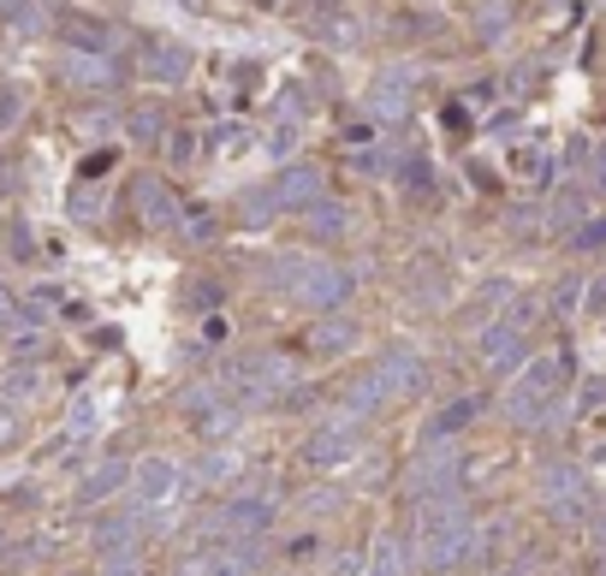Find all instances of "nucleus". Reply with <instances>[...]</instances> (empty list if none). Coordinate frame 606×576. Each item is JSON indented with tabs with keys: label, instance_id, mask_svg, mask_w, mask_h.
Instances as JSON below:
<instances>
[{
	"label": "nucleus",
	"instance_id": "obj_1",
	"mask_svg": "<svg viewBox=\"0 0 606 576\" xmlns=\"http://www.w3.org/2000/svg\"><path fill=\"white\" fill-rule=\"evenodd\" d=\"M167 481H173L167 464H150V469H143V494H167Z\"/></svg>",
	"mask_w": 606,
	"mask_h": 576
},
{
	"label": "nucleus",
	"instance_id": "obj_2",
	"mask_svg": "<svg viewBox=\"0 0 606 576\" xmlns=\"http://www.w3.org/2000/svg\"><path fill=\"white\" fill-rule=\"evenodd\" d=\"M601 244H606V220H595V226L576 232V250H601Z\"/></svg>",
	"mask_w": 606,
	"mask_h": 576
},
{
	"label": "nucleus",
	"instance_id": "obj_3",
	"mask_svg": "<svg viewBox=\"0 0 606 576\" xmlns=\"http://www.w3.org/2000/svg\"><path fill=\"white\" fill-rule=\"evenodd\" d=\"M601 179H606V149H601Z\"/></svg>",
	"mask_w": 606,
	"mask_h": 576
}]
</instances>
